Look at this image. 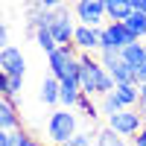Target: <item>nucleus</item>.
<instances>
[{
    "instance_id": "obj_1",
    "label": "nucleus",
    "mask_w": 146,
    "mask_h": 146,
    "mask_svg": "<svg viewBox=\"0 0 146 146\" xmlns=\"http://www.w3.org/2000/svg\"><path fill=\"white\" fill-rule=\"evenodd\" d=\"M79 62H82V70H79V85H82V94H91V96H105L108 91L117 88L114 76L108 73V67L94 58V53H82L79 50Z\"/></svg>"
},
{
    "instance_id": "obj_27",
    "label": "nucleus",
    "mask_w": 146,
    "mask_h": 146,
    "mask_svg": "<svg viewBox=\"0 0 146 146\" xmlns=\"http://www.w3.org/2000/svg\"><path fill=\"white\" fill-rule=\"evenodd\" d=\"M131 146H146V126L137 131V135L135 137H131Z\"/></svg>"
},
{
    "instance_id": "obj_10",
    "label": "nucleus",
    "mask_w": 146,
    "mask_h": 146,
    "mask_svg": "<svg viewBox=\"0 0 146 146\" xmlns=\"http://www.w3.org/2000/svg\"><path fill=\"white\" fill-rule=\"evenodd\" d=\"M18 129H23L21 114L12 102V96H3V102H0V131H18Z\"/></svg>"
},
{
    "instance_id": "obj_23",
    "label": "nucleus",
    "mask_w": 146,
    "mask_h": 146,
    "mask_svg": "<svg viewBox=\"0 0 146 146\" xmlns=\"http://www.w3.org/2000/svg\"><path fill=\"white\" fill-rule=\"evenodd\" d=\"M38 143H41V140H38V137H32L29 131H23V129L15 131V146H38Z\"/></svg>"
},
{
    "instance_id": "obj_12",
    "label": "nucleus",
    "mask_w": 146,
    "mask_h": 146,
    "mask_svg": "<svg viewBox=\"0 0 146 146\" xmlns=\"http://www.w3.org/2000/svg\"><path fill=\"white\" fill-rule=\"evenodd\" d=\"M82 96V85L79 79H62V105L64 108H76Z\"/></svg>"
},
{
    "instance_id": "obj_28",
    "label": "nucleus",
    "mask_w": 146,
    "mask_h": 146,
    "mask_svg": "<svg viewBox=\"0 0 146 146\" xmlns=\"http://www.w3.org/2000/svg\"><path fill=\"white\" fill-rule=\"evenodd\" d=\"M3 47H9V29L6 27L0 29V50H3Z\"/></svg>"
},
{
    "instance_id": "obj_3",
    "label": "nucleus",
    "mask_w": 146,
    "mask_h": 146,
    "mask_svg": "<svg viewBox=\"0 0 146 146\" xmlns=\"http://www.w3.org/2000/svg\"><path fill=\"white\" fill-rule=\"evenodd\" d=\"M47 67H50V73L56 79H79V70H82L79 50L73 44L56 47L53 53H47Z\"/></svg>"
},
{
    "instance_id": "obj_31",
    "label": "nucleus",
    "mask_w": 146,
    "mask_h": 146,
    "mask_svg": "<svg viewBox=\"0 0 146 146\" xmlns=\"http://www.w3.org/2000/svg\"><path fill=\"white\" fill-rule=\"evenodd\" d=\"M38 146H47V143H38ZM50 146H53V143H50Z\"/></svg>"
},
{
    "instance_id": "obj_2",
    "label": "nucleus",
    "mask_w": 146,
    "mask_h": 146,
    "mask_svg": "<svg viewBox=\"0 0 146 146\" xmlns=\"http://www.w3.org/2000/svg\"><path fill=\"white\" fill-rule=\"evenodd\" d=\"M79 129H82V123H79L76 108L58 105V108H53V111H50V117H47V140H50L53 146L67 143Z\"/></svg>"
},
{
    "instance_id": "obj_26",
    "label": "nucleus",
    "mask_w": 146,
    "mask_h": 146,
    "mask_svg": "<svg viewBox=\"0 0 146 146\" xmlns=\"http://www.w3.org/2000/svg\"><path fill=\"white\" fill-rule=\"evenodd\" d=\"M0 146H15V131H0Z\"/></svg>"
},
{
    "instance_id": "obj_20",
    "label": "nucleus",
    "mask_w": 146,
    "mask_h": 146,
    "mask_svg": "<svg viewBox=\"0 0 146 146\" xmlns=\"http://www.w3.org/2000/svg\"><path fill=\"white\" fill-rule=\"evenodd\" d=\"M62 146H96V129H94V126L79 129L76 135H73L67 143H62Z\"/></svg>"
},
{
    "instance_id": "obj_30",
    "label": "nucleus",
    "mask_w": 146,
    "mask_h": 146,
    "mask_svg": "<svg viewBox=\"0 0 146 146\" xmlns=\"http://www.w3.org/2000/svg\"><path fill=\"white\" fill-rule=\"evenodd\" d=\"M143 12H146V0H143Z\"/></svg>"
},
{
    "instance_id": "obj_14",
    "label": "nucleus",
    "mask_w": 146,
    "mask_h": 146,
    "mask_svg": "<svg viewBox=\"0 0 146 146\" xmlns=\"http://www.w3.org/2000/svg\"><path fill=\"white\" fill-rule=\"evenodd\" d=\"M114 94H117V100H120V105H123V108H137V105H140L137 82H135V85H117Z\"/></svg>"
},
{
    "instance_id": "obj_25",
    "label": "nucleus",
    "mask_w": 146,
    "mask_h": 146,
    "mask_svg": "<svg viewBox=\"0 0 146 146\" xmlns=\"http://www.w3.org/2000/svg\"><path fill=\"white\" fill-rule=\"evenodd\" d=\"M137 91H140V105H137V108L146 114V79H140V82H137Z\"/></svg>"
},
{
    "instance_id": "obj_17",
    "label": "nucleus",
    "mask_w": 146,
    "mask_h": 146,
    "mask_svg": "<svg viewBox=\"0 0 146 146\" xmlns=\"http://www.w3.org/2000/svg\"><path fill=\"white\" fill-rule=\"evenodd\" d=\"M76 111H79L85 120H88V123H94L96 117H102L100 105L94 102V96H91V94H82V96H79V105H76Z\"/></svg>"
},
{
    "instance_id": "obj_8",
    "label": "nucleus",
    "mask_w": 146,
    "mask_h": 146,
    "mask_svg": "<svg viewBox=\"0 0 146 146\" xmlns=\"http://www.w3.org/2000/svg\"><path fill=\"white\" fill-rule=\"evenodd\" d=\"M73 47L82 53H100L102 50V38H100V27H88V23H79L76 35H73Z\"/></svg>"
},
{
    "instance_id": "obj_21",
    "label": "nucleus",
    "mask_w": 146,
    "mask_h": 146,
    "mask_svg": "<svg viewBox=\"0 0 146 146\" xmlns=\"http://www.w3.org/2000/svg\"><path fill=\"white\" fill-rule=\"evenodd\" d=\"M120 100H117V94L114 91H108L105 96H100V111H102V117H108V114H114V111H120Z\"/></svg>"
},
{
    "instance_id": "obj_13",
    "label": "nucleus",
    "mask_w": 146,
    "mask_h": 146,
    "mask_svg": "<svg viewBox=\"0 0 146 146\" xmlns=\"http://www.w3.org/2000/svg\"><path fill=\"white\" fill-rule=\"evenodd\" d=\"M96 146H131V140L123 137L120 131H114L111 126H102V129H96Z\"/></svg>"
},
{
    "instance_id": "obj_19",
    "label": "nucleus",
    "mask_w": 146,
    "mask_h": 146,
    "mask_svg": "<svg viewBox=\"0 0 146 146\" xmlns=\"http://www.w3.org/2000/svg\"><path fill=\"white\" fill-rule=\"evenodd\" d=\"M53 21H56V9H41V6H35V12L29 15V29L53 27Z\"/></svg>"
},
{
    "instance_id": "obj_6",
    "label": "nucleus",
    "mask_w": 146,
    "mask_h": 146,
    "mask_svg": "<svg viewBox=\"0 0 146 146\" xmlns=\"http://www.w3.org/2000/svg\"><path fill=\"white\" fill-rule=\"evenodd\" d=\"M79 23H88V27H105L108 23V12H105V0H76L73 3Z\"/></svg>"
},
{
    "instance_id": "obj_5",
    "label": "nucleus",
    "mask_w": 146,
    "mask_h": 146,
    "mask_svg": "<svg viewBox=\"0 0 146 146\" xmlns=\"http://www.w3.org/2000/svg\"><path fill=\"white\" fill-rule=\"evenodd\" d=\"M100 38H102V50H123L131 41H137L123 21H108L105 27H100Z\"/></svg>"
},
{
    "instance_id": "obj_4",
    "label": "nucleus",
    "mask_w": 146,
    "mask_h": 146,
    "mask_svg": "<svg viewBox=\"0 0 146 146\" xmlns=\"http://www.w3.org/2000/svg\"><path fill=\"white\" fill-rule=\"evenodd\" d=\"M105 126H111L123 137H135L137 131L146 126V114L140 111V108H120V111L105 117Z\"/></svg>"
},
{
    "instance_id": "obj_22",
    "label": "nucleus",
    "mask_w": 146,
    "mask_h": 146,
    "mask_svg": "<svg viewBox=\"0 0 146 146\" xmlns=\"http://www.w3.org/2000/svg\"><path fill=\"white\" fill-rule=\"evenodd\" d=\"M23 91V76H3V96H15Z\"/></svg>"
},
{
    "instance_id": "obj_16",
    "label": "nucleus",
    "mask_w": 146,
    "mask_h": 146,
    "mask_svg": "<svg viewBox=\"0 0 146 146\" xmlns=\"http://www.w3.org/2000/svg\"><path fill=\"white\" fill-rule=\"evenodd\" d=\"M126 27L131 29V35H135V38H140V41H146V12H140V9H135L131 12V15L123 21Z\"/></svg>"
},
{
    "instance_id": "obj_29",
    "label": "nucleus",
    "mask_w": 146,
    "mask_h": 146,
    "mask_svg": "<svg viewBox=\"0 0 146 146\" xmlns=\"http://www.w3.org/2000/svg\"><path fill=\"white\" fill-rule=\"evenodd\" d=\"M137 76H140V79H146V64L140 67V73H137Z\"/></svg>"
},
{
    "instance_id": "obj_7",
    "label": "nucleus",
    "mask_w": 146,
    "mask_h": 146,
    "mask_svg": "<svg viewBox=\"0 0 146 146\" xmlns=\"http://www.w3.org/2000/svg\"><path fill=\"white\" fill-rule=\"evenodd\" d=\"M0 67L3 76H27V56L21 53V47L9 44L0 50Z\"/></svg>"
},
{
    "instance_id": "obj_11",
    "label": "nucleus",
    "mask_w": 146,
    "mask_h": 146,
    "mask_svg": "<svg viewBox=\"0 0 146 146\" xmlns=\"http://www.w3.org/2000/svg\"><path fill=\"white\" fill-rule=\"evenodd\" d=\"M120 56H123V62H129L131 67H135L137 73H140V67L146 64V41H131L129 47H123V50H120Z\"/></svg>"
},
{
    "instance_id": "obj_9",
    "label": "nucleus",
    "mask_w": 146,
    "mask_h": 146,
    "mask_svg": "<svg viewBox=\"0 0 146 146\" xmlns=\"http://www.w3.org/2000/svg\"><path fill=\"white\" fill-rule=\"evenodd\" d=\"M38 100H41L44 105H50V108L62 105V79H56L53 73H50V76H44L41 85H38Z\"/></svg>"
},
{
    "instance_id": "obj_18",
    "label": "nucleus",
    "mask_w": 146,
    "mask_h": 146,
    "mask_svg": "<svg viewBox=\"0 0 146 146\" xmlns=\"http://www.w3.org/2000/svg\"><path fill=\"white\" fill-rule=\"evenodd\" d=\"M32 35H35V44H38V50H41V53H53L56 47H58V41H56V35H53L50 27L32 29Z\"/></svg>"
},
{
    "instance_id": "obj_24",
    "label": "nucleus",
    "mask_w": 146,
    "mask_h": 146,
    "mask_svg": "<svg viewBox=\"0 0 146 146\" xmlns=\"http://www.w3.org/2000/svg\"><path fill=\"white\" fill-rule=\"evenodd\" d=\"M32 3L41 9H58V6H64V0H32Z\"/></svg>"
},
{
    "instance_id": "obj_15",
    "label": "nucleus",
    "mask_w": 146,
    "mask_h": 146,
    "mask_svg": "<svg viewBox=\"0 0 146 146\" xmlns=\"http://www.w3.org/2000/svg\"><path fill=\"white\" fill-rule=\"evenodd\" d=\"M105 12H108V21H126L135 9L129 0H105Z\"/></svg>"
}]
</instances>
